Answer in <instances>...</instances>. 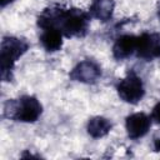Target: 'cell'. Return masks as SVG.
<instances>
[{
  "label": "cell",
  "instance_id": "cell-4",
  "mask_svg": "<svg viewBox=\"0 0 160 160\" xmlns=\"http://www.w3.org/2000/svg\"><path fill=\"white\" fill-rule=\"evenodd\" d=\"M116 90L119 98L129 104H138L145 95V89L141 78H139L132 71L119 81Z\"/></svg>",
  "mask_w": 160,
  "mask_h": 160
},
{
  "label": "cell",
  "instance_id": "cell-2",
  "mask_svg": "<svg viewBox=\"0 0 160 160\" xmlns=\"http://www.w3.org/2000/svg\"><path fill=\"white\" fill-rule=\"evenodd\" d=\"M42 112V105L35 96L24 95L20 99L8 100L4 105V116L22 122H35Z\"/></svg>",
  "mask_w": 160,
  "mask_h": 160
},
{
  "label": "cell",
  "instance_id": "cell-13",
  "mask_svg": "<svg viewBox=\"0 0 160 160\" xmlns=\"http://www.w3.org/2000/svg\"><path fill=\"white\" fill-rule=\"evenodd\" d=\"M154 148L155 151H160V139H154Z\"/></svg>",
  "mask_w": 160,
  "mask_h": 160
},
{
  "label": "cell",
  "instance_id": "cell-15",
  "mask_svg": "<svg viewBox=\"0 0 160 160\" xmlns=\"http://www.w3.org/2000/svg\"><path fill=\"white\" fill-rule=\"evenodd\" d=\"M159 18H160V10H159Z\"/></svg>",
  "mask_w": 160,
  "mask_h": 160
},
{
  "label": "cell",
  "instance_id": "cell-10",
  "mask_svg": "<svg viewBox=\"0 0 160 160\" xmlns=\"http://www.w3.org/2000/svg\"><path fill=\"white\" fill-rule=\"evenodd\" d=\"M114 8H115L114 0H92L89 8V14L90 16L105 22L112 18Z\"/></svg>",
  "mask_w": 160,
  "mask_h": 160
},
{
  "label": "cell",
  "instance_id": "cell-1",
  "mask_svg": "<svg viewBox=\"0 0 160 160\" xmlns=\"http://www.w3.org/2000/svg\"><path fill=\"white\" fill-rule=\"evenodd\" d=\"M90 14L80 9H45L38 18L41 29L56 28L66 38H82L88 32Z\"/></svg>",
  "mask_w": 160,
  "mask_h": 160
},
{
  "label": "cell",
  "instance_id": "cell-5",
  "mask_svg": "<svg viewBox=\"0 0 160 160\" xmlns=\"http://www.w3.org/2000/svg\"><path fill=\"white\" fill-rule=\"evenodd\" d=\"M136 55L138 58L151 61L160 58V35L144 32L138 36L136 44Z\"/></svg>",
  "mask_w": 160,
  "mask_h": 160
},
{
  "label": "cell",
  "instance_id": "cell-9",
  "mask_svg": "<svg viewBox=\"0 0 160 160\" xmlns=\"http://www.w3.org/2000/svg\"><path fill=\"white\" fill-rule=\"evenodd\" d=\"M40 42L46 51L55 52L62 46V32L56 28L42 29V32L40 35Z\"/></svg>",
  "mask_w": 160,
  "mask_h": 160
},
{
  "label": "cell",
  "instance_id": "cell-3",
  "mask_svg": "<svg viewBox=\"0 0 160 160\" xmlns=\"http://www.w3.org/2000/svg\"><path fill=\"white\" fill-rule=\"evenodd\" d=\"M29 50V42L15 36H5L1 40L0 48V72L2 81L12 79V69L19 58Z\"/></svg>",
  "mask_w": 160,
  "mask_h": 160
},
{
  "label": "cell",
  "instance_id": "cell-8",
  "mask_svg": "<svg viewBox=\"0 0 160 160\" xmlns=\"http://www.w3.org/2000/svg\"><path fill=\"white\" fill-rule=\"evenodd\" d=\"M136 44H138V36L135 35H121L116 39L114 46H112V56L116 60H124L129 56H131L134 52H136Z\"/></svg>",
  "mask_w": 160,
  "mask_h": 160
},
{
  "label": "cell",
  "instance_id": "cell-6",
  "mask_svg": "<svg viewBox=\"0 0 160 160\" xmlns=\"http://www.w3.org/2000/svg\"><path fill=\"white\" fill-rule=\"evenodd\" d=\"M70 79L84 84H94L101 76V68L94 60H82L70 71Z\"/></svg>",
  "mask_w": 160,
  "mask_h": 160
},
{
  "label": "cell",
  "instance_id": "cell-7",
  "mask_svg": "<svg viewBox=\"0 0 160 160\" xmlns=\"http://www.w3.org/2000/svg\"><path fill=\"white\" fill-rule=\"evenodd\" d=\"M125 126L129 138L136 140L148 134L151 126V118L144 112H135L126 118Z\"/></svg>",
  "mask_w": 160,
  "mask_h": 160
},
{
  "label": "cell",
  "instance_id": "cell-14",
  "mask_svg": "<svg viewBox=\"0 0 160 160\" xmlns=\"http://www.w3.org/2000/svg\"><path fill=\"white\" fill-rule=\"evenodd\" d=\"M12 1H15V0H0V6H1V8H5L6 5L11 4Z\"/></svg>",
  "mask_w": 160,
  "mask_h": 160
},
{
  "label": "cell",
  "instance_id": "cell-12",
  "mask_svg": "<svg viewBox=\"0 0 160 160\" xmlns=\"http://www.w3.org/2000/svg\"><path fill=\"white\" fill-rule=\"evenodd\" d=\"M151 120H154L156 124L160 125V101L152 108V111H151Z\"/></svg>",
  "mask_w": 160,
  "mask_h": 160
},
{
  "label": "cell",
  "instance_id": "cell-11",
  "mask_svg": "<svg viewBox=\"0 0 160 160\" xmlns=\"http://www.w3.org/2000/svg\"><path fill=\"white\" fill-rule=\"evenodd\" d=\"M112 125L110 122L109 119L104 118V116H94L89 120L88 122V134L94 138V139H100L104 138L105 135H108L111 130Z\"/></svg>",
  "mask_w": 160,
  "mask_h": 160
}]
</instances>
